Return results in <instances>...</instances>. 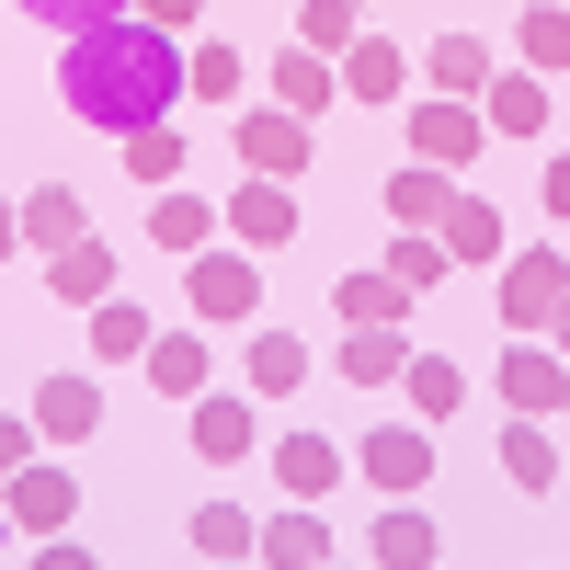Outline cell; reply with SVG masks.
<instances>
[{
	"instance_id": "cell-17",
	"label": "cell",
	"mask_w": 570,
	"mask_h": 570,
	"mask_svg": "<svg viewBox=\"0 0 570 570\" xmlns=\"http://www.w3.org/2000/svg\"><path fill=\"white\" fill-rule=\"evenodd\" d=\"M445 263H513V228H502V206L480 195V183H456V206H445Z\"/></svg>"
},
{
	"instance_id": "cell-37",
	"label": "cell",
	"mask_w": 570,
	"mask_h": 570,
	"mask_svg": "<svg viewBox=\"0 0 570 570\" xmlns=\"http://www.w3.org/2000/svg\"><path fill=\"white\" fill-rule=\"evenodd\" d=\"M35 23H58V35H91V23H126L137 0H23Z\"/></svg>"
},
{
	"instance_id": "cell-14",
	"label": "cell",
	"mask_w": 570,
	"mask_h": 570,
	"mask_svg": "<svg viewBox=\"0 0 570 570\" xmlns=\"http://www.w3.org/2000/svg\"><path fill=\"white\" fill-rule=\"evenodd\" d=\"M445 537H434V513L422 502H376V525H365V570H434Z\"/></svg>"
},
{
	"instance_id": "cell-12",
	"label": "cell",
	"mask_w": 570,
	"mask_h": 570,
	"mask_svg": "<svg viewBox=\"0 0 570 570\" xmlns=\"http://www.w3.org/2000/svg\"><path fill=\"white\" fill-rule=\"evenodd\" d=\"M35 445H91L104 434V389H91V376H35Z\"/></svg>"
},
{
	"instance_id": "cell-11",
	"label": "cell",
	"mask_w": 570,
	"mask_h": 570,
	"mask_svg": "<svg viewBox=\"0 0 570 570\" xmlns=\"http://www.w3.org/2000/svg\"><path fill=\"white\" fill-rule=\"evenodd\" d=\"M217 228H228V240H240V252H285V240H297V183H240V195H228L217 206Z\"/></svg>"
},
{
	"instance_id": "cell-8",
	"label": "cell",
	"mask_w": 570,
	"mask_h": 570,
	"mask_svg": "<svg viewBox=\"0 0 570 570\" xmlns=\"http://www.w3.org/2000/svg\"><path fill=\"white\" fill-rule=\"evenodd\" d=\"M183 411H195V456H206V468L263 456V400H252V389H206V400H183Z\"/></svg>"
},
{
	"instance_id": "cell-1",
	"label": "cell",
	"mask_w": 570,
	"mask_h": 570,
	"mask_svg": "<svg viewBox=\"0 0 570 570\" xmlns=\"http://www.w3.org/2000/svg\"><path fill=\"white\" fill-rule=\"evenodd\" d=\"M58 91H69V115L80 126H104V137H137V126H171L183 104V35L160 23H91L58 46Z\"/></svg>"
},
{
	"instance_id": "cell-5",
	"label": "cell",
	"mask_w": 570,
	"mask_h": 570,
	"mask_svg": "<svg viewBox=\"0 0 570 570\" xmlns=\"http://www.w3.org/2000/svg\"><path fill=\"white\" fill-rule=\"evenodd\" d=\"M69 513H80V480L58 456H35V468L0 480V525H12V537H69Z\"/></svg>"
},
{
	"instance_id": "cell-6",
	"label": "cell",
	"mask_w": 570,
	"mask_h": 570,
	"mask_svg": "<svg viewBox=\"0 0 570 570\" xmlns=\"http://www.w3.org/2000/svg\"><path fill=\"white\" fill-rule=\"evenodd\" d=\"M308 160H320V126H308V115H285V104H252V115H240V171L297 183Z\"/></svg>"
},
{
	"instance_id": "cell-31",
	"label": "cell",
	"mask_w": 570,
	"mask_h": 570,
	"mask_svg": "<svg viewBox=\"0 0 570 570\" xmlns=\"http://www.w3.org/2000/svg\"><path fill=\"white\" fill-rule=\"evenodd\" d=\"M513 58H525L537 80H559V69H570V12H559V0H537V12L513 23Z\"/></svg>"
},
{
	"instance_id": "cell-3",
	"label": "cell",
	"mask_w": 570,
	"mask_h": 570,
	"mask_svg": "<svg viewBox=\"0 0 570 570\" xmlns=\"http://www.w3.org/2000/svg\"><path fill=\"white\" fill-rule=\"evenodd\" d=\"M491 389H502L513 422H559V411H570V354L548 343V331H513L502 365H491Z\"/></svg>"
},
{
	"instance_id": "cell-7",
	"label": "cell",
	"mask_w": 570,
	"mask_h": 570,
	"mask_svg": "<svg viewBox=\"0 0 570 570\" xmlns=\"http://www.w3.org/2000/svg\"><path fill=\"white\" fill-rule=\"evenodd\" d=\"M263 468H274L285 502H331V480L354 468V445H331V434H308V422H285V434L263 445Z\"/></svg>"
},
{
	"instance_id": "cell-18",
	"label": "cell",
	"mask_w": 570,
	"mask_h": 570,
	"mask_svg": "<svg viewBox=\"0 0 570 570\" xmlns=\"http://www.w3.org/2000/svg\"><path fill=\"white\" fill-rule=\"evenodd\" d=\"M263 91H274V104H285V115H308V126H320L331 104H343V69H331V58H320V46H285V58L263 69Z\"/></svg>"
},
{
	"instance_id": "cell-29",
	"label": "cell",
	"mask_w": 570,
	"mask_h": 570,
	"mask_svg": "<svg viewBox=\"0 0 570 570\" xmlns=\"http://www.w3.org/2000/svg\"><path fill=\"white\" fill-rule=\"evenodd\" d=\"M502 480H513V491H559V445H548V422H502Z\"/></svg>"
},
{
	"instance_id": "cell-35",
	"label": "cell",
	"mask_w": 570,
	"mask_h": 570,
	"mask_svg": "<svg viewBox=\"0 0 570 570\" xmlns=\"http://www.w3.org/2000/svg\"><path fill=\"white\" fill-rule=\"evenodd\" d=\"M195 559H206V570H217V559H252V513H240V502H206V513H195Z\"/></svg>"
},
{
	"instance_id": "cell-4",
	"label": "cell",
	"mask_w": 570,
	"mask_h": 570,
	"mask_svg": "<svg viewBox=\"0 0 570 570\" xmlns=\"http://www.w3.org/2000/svg\"><path fill=\"white\" fill-rule=\"evenodd\" d=\"M354 468H365L376 502H422V480H434V422H376L354 445Z\"/></svg>"
},
{
	"instance_id": "cell-27",
	"label": "cell",
	"mask_w": 570,
	"mask_h": 570,
	"mask_svg": "<svg viewBox=\"0 0 570 570\" xmlns=\"http://www.w3.org/2000/svg\"><path fill=\"white\" fill-rule=\"evenodd\" d=\"M445 206H456V171H434V160L389 171V217H400V228H445Z\"/></svg>"
},
{
	"instance_id": "cell-20",
	"label": "cell",
	"mask_w": 570,
	"mask_h": 570,
	"mask_svg": "<svg viewBox=\"0 0 570 570\" xmlns=\"http://www.w3.org/2000/svg\"><path fill=\"white\" fill-rule=\"evenodd\" d=\"M240 376H252V400H297L308 343H297V331H274V320H252V354H240Z\"/></svg>"
},
{
	"instance_id": "cell-15",
	"label": "cell",
	"mask_w": 570,
	"mask_h": 570,
	"mask_svg": "<svg viewBox=\"0 0 570 570\" xmlns=\"http://www.w3.org/2000/svg\"><path fill=\"white\" fill-rule=\"evenodd\" d=\"M548 115H559V91L513 58V69H491V91H480V126L491 137H548Z\"/></svg>"
},
{
	"instance_id": "cell-33",
	"label": "cell",
	"mask_w": 570,
	"mask_h": 570,
	"mask_svg": "<svg viewBox=\"0 0 570 570\" xmlns=\"http://www.w3.org/2000/svg\"><path fill=\"white\" fill-rule=\"evenodd\" d=\"M115 149H126V183H183V126H137Z\"/></svg>"
},
{
	"instance_id": "cell-42",
	"label": "cell",
	"mask_w": 570,
	"mask_h": 570,
	"mask_svg": "<svg viewBox=\"0 0 570 570\" xmlns=\"http://www.w3.org/2000/svg\"><path fill=\"white\" fill-rule=\"evenodd\" d=\"M23 252V217H12V195H0V263H12Z\"/></svg>"
},
{
	"instance_id": "cell-21",
	"label": "cell",
	"mask_w": 570,
	"mask_h": 570,
	"mask_svg": "<svg viewBox=\"0 0 570 570\" xmlns=\"http://www.w3.org/2000/svg\"><path fill=\"white\" fill-rule=\"evenodd\" d=\"M217 240V217H206V195H183V183H160L149 195V252H171V263H195Z\"/></svg>"
},
{
	"instance_id": "cell-22",
	"label": "cell",
	"mask_w": 570,
	"mask_h": 570,
	"mask_svg": "<svg viewBox=\"0 0 570 570\" xmlns=\"http://www.w3.org/2000/svg\"><path fill=\"white\" fill-rule=\"evenodd\" d=\"M12 217H23V252H69V240H91V217H80V195H69V183H35Z\"/></svg>"
},
{
	"instance_id": "cell-45",
	"label": "cell",
	"mask_w": 570,
	"mask_h": 570,
	"mask_svg": "<svg viewBox=\"0 0 570 570\" xmlns=\"http://www.w3.org/2000/svg\"><path fill=\"white\" fill-rule=\"evenodd\" d=\"M331 570H343V559H331Z\"/></svg>"
},
{
	"instance_id": "cell-2",
	"label": "cell",
	"mask_w": 570,
	"mask_h": 570,
	"mask_svg": "<svg viewBox=\"0 0 570 570\" xmlns=\"http://www.w3.org/2000/svg\"><path fill=\"white\" fill-rule=\"evenodd\" d=\"M183 297H195V320H206V331H252V320H263V252L206 240L195 263H183Z\"/></svg>"
},
{
	"instance_id": "cell-30",
	"label": "cell",
	"mask_w": 570,
	"mask_h": 570,
	"mask_svg": "<svg viewBox=\"0 0 570 570\" xmlns=\"http://www.w3.org/2000/svg\"><path fill=\"white\" fill-rule=\"evenodd\" d=\"M400 400H411V422H445V411L468 400V376H456L445 354H411V365H400Z\"/></svg>"
},
{
	"instance_id": "cell-43",
	"label": "cell",
	"mask_w": 570,
	"mask_h": 570,
	"mask_svg": "<svg viewBox=\"0 0 570 570\" xmlns=\"http://www.w3.org/2000/svg\"><path fill=\"white\" fill-rule=\"evenodd\" d=\"M548 343H559V354H570V308H559V320H548Z\"/></svg>"
},
{
	"instance_id": "cell-36",
	"label": "cell",
	"mask_w": 570,
	"mask_h": 570,
	"mask_svg": "<svg viewBox=\"0 0 570 570\" xmlns=\"http://www.w3.org/2000/svg\"><path fill=\"white\" fill-rule=\"evenodd\" d=\"M389 274L411 285V297H422V285H445V240H434V228H400V240H389Z\"/></svg>"
},
{
	"instance_id": "cell-19",
	"label": "cell",
	"mask_w": 570,
	"mask_h": 570,
	"mask_svg": "<svg viewBox=\"0 0 570 570\" xmlns=\"http://www.w3.org/2000/svg\"><path fill=\"white\" fill-rule=\"evenodd\" d=\"M149 343H160V320H149V308H137L126 285H115V297L91 308V365H149Z\"/></svg>"
},
{
	"instance_id": "cell-25",
	"label": "cell",
	"mask_w": 570,
	"mask_h": 570,
	"mask_svg": "<svg viewBox=\"0 0 570 570\" xmlns=\"http://www.w3.org/2000/svg\"><path fill=\"white\" fill-rule=\"evenodd\" d=\"M411 365V331H343V354H331V376H354V389H400Z\"/></svg>"
},
{
	"instance_id": "cell-41",
	"label": "cell",
	"mask_w": 570,
	"mask_h": 570,
	"mask_svg": "<svg viewBox=\"0 0 570 570\" xmlns=\"http://www.w3.org/2000/svg\"><path fill=\"white\" fill-rule=\"evenodd\" d=\"M23 570H104V559H91V548H69V537H46V548H35Z\"/></svg>"
},
{
	"instance_id": "cell-28",
	"label": "cell",
	"mask_w": 570,
	"mask_h": 570,
	"mask_svg": "<svg viewBox=\"0 0 570 570\" xmlns=\"http://www.w3.org/2000/svg\"><path fill=\"white\" fill-rule=\"evenodd\" d=\"M149 389L206 400V331H160V343H149Z\"/></svg>"
},
{
	"instance_id": "cell-44",
	"label": "cell",
	"mask_w": 570,
	"mask_h": 570,
	"mask_svg": "<svg viewBox=\"0 0 570 570\" xmlns=\"http://www.w3.org/2000/svg\"><path fill=\"white\" fill-rule=\"evenodd\" d=\"M217 570H252V559H217Z\"/></svg>"
},
{
	"instance_id": "cell-34",
	"label": "cell",
	"mask_w": 570,
	"mask_h": 570,
	"mask_svg": "<svg viewBox=\"0 0 570 570\" xmlns=\"http://www.w3.org/2000/svg\"><path fill=\"white\" fill-rule=\"evenodd\" d=\"M240 80H252V69H240V46H217V35H206V46H183V91H206V104H228Z\"/></svg>"
},
{
	"instance_id": "cell-39",
	"label": "cell",
	"mask_w": 570,
	"mask_h": 570,
	"mask_svg": "<svg viewBox=\"0 0 570 570\" xmlns=\"http://www.w3.org/2000/svg\"><path fill=\"white\" fill-rule=\"evenodd\" d=\"M537 206L570 228V149H548V171H537Z\"/></svg>"
},
{
	"instance_id": "cell-24",
	"label": "cell",
	"mask_w": 570,
	"mask_h": 570,
	"mask_svg": "<svg viewBox=\"0 0 570 570\" xmlns=\"http://www.w3.org/2000/svg\"><path fill=\"white\" fill-rule=\"evenodd\" d=\"M422 80L456 91V104H480V91H491V46L480 35H434V46H422Z\"/></svg>"
},
{
	"instance_id": "cell-10",
	"label": "cell",
	"mask_w": 570,
	"mask_h": 570,
	"mask_svg": "<svg viewBox=\"0 0 570 570\" xmlns=\"http://www.w3.org/2000/svg\"><path fill=\"white\" fill-rule=\"evenodd\" d=\"M480 104H456V91H422V104H411V160H434V171H468V160H480Z\"/></svg>"
},
{
	"instance_id": "cell-32",
	"label": "cell",
	"mask_w": 570,
	"mask_h": 570,
	"mask_svg": "<svg viewBox=\"0 0 570 570\" xmlns=\"http://www.w3.org/2000/svg\"><path fill=\"white\" fill-rule=\"evenodd\" d=\"M354 35H365V0H297V46H320V58H343Z\"/></svg>"
},
{
	"instance_id": "cell-40",
	"label": "cell",
	"mask_w": 570,
	"mask_h": 570,
	"mask_svg": "<svg viewBox=\"0 0 570 570\" xmlns=\"http://www.w3.org/2000/svg\"><path fill=\"white\" fill-rule=\"evenodd\" d=\"M195 12L206 0H137V23H160V35H195Z\"/></svg>"
},
{
	"instance_id": "cell-26",
	"label": "cell",
	"mask_w": 570,
	"mask_h": 570,
	"mask_svg": "<svg viewBox=\"0 0 570 570\" xmlns=\"http://www.w3.org/2000/svg\"><path fill=\"white\" fill-rule=\"evenodd\" d=\"M46 285H58L69 308H104V297H115V252H104V240H69V252H46Z\"/></svg>"
},
{
	"instance_id": "cell-13",
	"label": "cell",
	"mask_w": 570,
	"mask_h": 570,
	"mask_svg": "<svg viewBox=\"0 0 570 570\" xmlns=\"http://www.w3.org/2000/svg\"><path fill=\"white\" fill-rule=\"evenodd\" d=\"M252 570H331V525H320V502H285L252 525Z\"/></svg>"
},
{
	"instance_id": "cell-16",
	"label": "cell",
	"mask_w": 570,
	"mask_h": 570,
	"mask_svg": "<svg viewBox=\"0 0 570 570\" xmlns=\"http://www.w3.org/2000/svg\"><path fill=\"white\" fill-rule=\"evenodd\" d=\"M331 69H343V104H411V80H422V69L400 58V46H389V35H354Z\"/></svg>"
},
{
	"instance_id": "cell-38",
	"label": "cell",
	"mask_w": 570,
	"mask_h": 570,
	"mask_svg": "<svg viewBox=\"0 0 570 570\" xmlns=\"http://www.w3.org/2000/svg\"><path fill=\"white\" fill-rule=\"evenodd\" d=\"M35 456H46V445H35V422H23V411H0V480H12V468H35Z\"/></svg>"
},
{
	"instance_id": "cell-23",
	"label": "cell",
	"mask_w": 570,
	"mask_h": 570,
	"mask_svg": "<svg viewBox=\"0 0 570 570\" xmlns=\"http://www.w3.org/2000/svg\"><path fill=\"white\" fill-rule=\"evenodd\" d=\"M400 320H411V285H400L389 263L343 274V331H400Z\"/></svg>"
},
{
	"instance_id": "cell-9",
	"label": "cell",
	"mask_w": 570,
	"mask_h": 570,
	"mask_svg": "<svg viewBox=\"0 0 570 570\" xmlns=\"http://www.w3.org/2000/svg\"><path fill=\"white\" fill-rule=\"evenodd\" d=\"M570 308V252H513L502 263V331H548Z\"/></svg>"
}]
</instances>
